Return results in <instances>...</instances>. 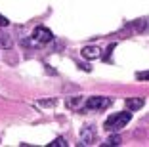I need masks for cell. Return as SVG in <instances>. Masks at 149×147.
<instances>
[{
  "mask_svg": "<svg viewBox=\"0 0 149 147\" xmlns=\"http://www.w3.org/2000/svg\"><path fill=\"white\" fill-rule=\"evenodd\" d=\"M132 118V113L130 111H123V113H113L109 118L105 121V124H103V128L109 130V132H118L120 128H124V126L130 122Z\"/></svg>",
  "mask_w": 149,
  "mask_h": 147,
  "instance_id": "6da1fadb",
  "label": "cell"
},
{
  "mask_svg": "<svg viewBox=\"0 0 149 147\" xmlns=\"http://www.w3.org/2000/svg\"><path fill=\"white\" fill-rule=\"evenodd\" d=\"M111 103H113V100H111V98L94 95V98H88V100H86L84 109H88V111H103V109H107Z\"/></svg>",
  "mask_w": 149,
  "mask_h": 147,
  "instance_id": "7a4b0ae2",
  "label": "cell"
},
{
  "mask_svg": "<svg viewBox=\"0 0 149 147\" xmlns=\"http://www.w3.org/2000/svg\"><path fill=\"white\" fill-rule=\"evenodd\" d=\"M52 38H54L52 31L46 29V27H36V29L33 31V44H36V46H40V44H48Z\"/></svg>",
  "mask_w": 149,
  "mask_h": 147,
  "instance_id": "3957f363",
  "label": "cell"
},
{
  "mask_svg": "<svg viewBox=\"0 0 149 147\" xmlns=\"http://www.w3.org/2000/svg\"><path fill=\"white\" fill-rule=\"evenodd\" d=\"M80 141H82V145H92L96 141V130L92 126H84L80 132Z\"/></svg>",
  "mask_w": 149,
  "mask_h": 147,
  "instance_id": "277c9868",
  "label": "cell"
},
{
  "mask_svg": "<svg viewBox=\"0 0 149 147\" xmlns=\"http://www.w3.org/2000/svg\"><path fill=\"white\" fill-rule=\"evenodd\" d=\"M143 98H128L126 100V109L128 111H138V109L143 107Z\"/></svg>",
  "mask_w": 149,
  "mask_h": 147,
  "instance_id": "5b68a950",
  "label": "cell"
},
{
  "mask_svg": "<svg viewBox=\"0 0 149 147\" xmlns=\"http://www.w3.org/2000/svg\"><path fill=\"white\" fill-rule=\"evenodd\" d=\"M82 56L86 57V59H97V57H100V48L86 46V48H82Z\"/></svg>",
  "mask_w": 149,
  "mask_h": 147,
  "instance_id": "8992f818",
  "label": "cell"
},
{
  "mask_svg": "<svg viewBox=\"0 0 149 147\" xmlns=\"http://www.w3.org/2000/svg\"><path fill=\"white\" fill-rule=\"evenodd\" d=\"M67 107H71V109L82 107V100H80V98H74V100H69V101H67Z\"/></svg>",
  "mask_w": 149,
  "mask_h": 147,
  "instance_id": "52a82bcc",
  "label": "cell"
},
{
  "mask_svg": "<svg viewBox=\"0 0 149 147\" xmlns=\"http://www.w3.org/2000/svg\"><path fill=\"white\" fill-rule=\"evenodd\" d=\"M67 145V141L63 138H57V139H54L52 143H50V147H65Z\"/></svg>",
  "mask_w": 149,
  "mask_h": 147,
  "instance_id": "ba28073f",
  "label": "cell"
},
{
  "mask_svg": "<svg viewBox=\"0 0 149 147\" xmlns=\"http://www.w3.org/2000/svg\"><path fill=\"white\" fill-rule=\"evenodd\" d=\"M118 143H120V136H111L105 141V145H118Z\"/></svg>",
  "mask_w": 149,
  "mask_h": 147,
  "instance_id": "9c48e42d",
  "label": "cell"
},
{
  "mask_svg": "<svg viewBox=\"0 0 149 147\" xmlns=\"http://www.w3.org/2000/svg\"><path fill=\"white\" fill-rule=\"evenodd\" d=\"M136 77L140 78V80H149V71H147V73H138Z\"/></svg>",
  "mask_w": 149,
  "mask_h": 147,
  "instance_id": "30bf717a",
  "label": "cell"
},
{
  "mask_svg": "<svg viewBox=\"0 0 149 147\" xmlns=\"http://www.w3.org/2000/svg\"><path fill=\"white\" fill-rule=\"evenodd\" d=\"M8 17H4V15H2V13H0V27H8Z\"/></svg>",
  "mask_w": 149,
  "mask_h": 147,
  "instance_id": "8fae6325",
  "label": "cell"
}]
</instances>
